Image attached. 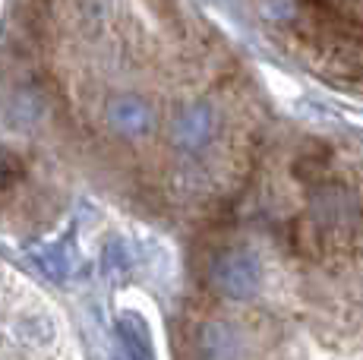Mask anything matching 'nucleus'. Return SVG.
Instances as JSON below:
<instances>
[{"mask_svg":"<svg viewBox=\"0 0 363 360\" xmlns=\"http://www.w3.org/2000/svg\"><path fill=\"white\" fill-rule=\"evenodd\" d=\"M212 285L231 300H250L262 285V269L250 250H225L212 262Z\"/></svg>","mask_w":363,"mask_h":360,"instance_id":"obj_1","label":"nucleus"},{"mask_svg":"<svg viewBox=\"0 0 363 360\" xmlns=\"http://www.w3.org/2000/svg\"><path fill=\"white\" fill-rule=\"evenodd\" d=\"M357 218H360V212L347 190L329 186V190H319L316 196H313V221H316L323 237L347 244L351 231L357 227Z\"/></svg>","mask_w":363,"mask_h":360,"instance_id":"obj_2","label":"nucleus"},{"mask_svg":"<svg viewBox=\"0 0 363 360\" xmlns=\"http://www.w3.org/2000/svg\"><path fill=\"white\" fill-rule=\"evenodd\" d=\"M108 123L121 136H143L152 130L155 117H152V108L143 99H136V95H117V99L108 101Z\"/></svg>","mask_w":363,"mask_h":360,"instance_id":"obj_3","label":"nucleus"},{"mask_svg":"<svg viewBox=\"0 0 363 360\" xmlns=\"http://www.w3.org/2000/svg\"><path fill=\"white\" fill-rule=\"evenodd\" d=\"M196 357L199 360H240V338L228 322L208 320L196 332Z\"/></svg>","mask_w":363,"mask_h":360,"instance_id":"obj_4","label":"nucleus"},{"mask_svg":"<svg viewBox=\"0 0 363 360\" xmlns=\"http://www.w3.org/2000/svg\"><path fill=\"white\" fill-rule=\"evenodd\" d=\"M117 335H121L123 342V351H127L130 360H155V348H152V332L145 320L139 313H121V320H117Z\"/></svg>","mask_w":363,"mask_h":360,"instance_id":"obj_5","label":"nucleus"},{"mask_svg":"<svg viewBox=\"0 0 363 360\" xmlns=\"http://www.w3.org/2000/svg\"><path fill=\"white\" fill-rule=\"evenodd\" d=\"M208 136H212V111L206 105L186 108L174 123V140L184 149H199L208 142Z\"/></svg>","mask_w":363,"mask_h":360,"instance_id":"obj_6","label":"nucleus"},{"mask_svg":"<svg viewBox=\"0 0 363 360\" xmlns=\"http://www.w3.org/2000/svg\"><path fill=\"white\" fill-rule=\"evenodd\" d=\"M19 177H23V162H19V155H13L10 149L0 145V190L13 186Z\"/></svg>","mask_w":363,"mask_h":360,"instance_id":"obj_7","label":"nucleus"}]
</instances>
